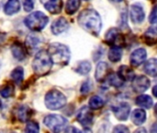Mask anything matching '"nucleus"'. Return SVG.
<instances>
[{
  "instance_id": "25",
  "label": "nucleus",
  "mask_w": 157,
  "mask_h": 133,
  "mask_svg": "<svg viewBox=\"0 0 157 133\" xmlns=\"http://www.w3.org/2000/svg\"><path fill=\"white\" fill-rule=\"evenodd\" d=\"M157 62L155 58H151L150 60H148L145 65H144V71L146 74L152 76V77H155L157 74L156 71Z\"/></svg>"
},
{
  "instance_id": "17",
  "label": "nucleus",
  "mask_w": 157,
  "mask_h": 133,
  "mask_svg": "<svg viewBox=\"0 0 157 133\" xmlns=\"http://www.w3.org/2000/svg\"><path fill=\"white\" fill-rule=\"evenodd\" d=\"M118 76L121 79V81H132L135 78L134 71L128 66H121L118 70Z\"/></svg>"
},
{
  "instance_id": "19",
  "label": "nucleus",
  "mask_w": 157,
  "mask_h": 133,
  "mask_svg": "<svg viewBox=\"0 0 157 133\" xmlns=\"http://www.w3.org/2000/svg\"><path fill=\"white\" fill-rule=\"evenodd\" d=\"M132 119L135 125L141 126L146 120V112L143 109H135L132 113Z\"/></svg>"
},
{
  "instance_id": "42",
  "label": "nucleus",
  "mask_w": 157,
  "mask_h": 133,
  "mask_svg": "<svg viewBox=\"0 0 157 133\" xmlns=\"http://www.w3.org/2000/svg\"><path fill=\"white\" fill-rule=\"evenodd\" d=\"M1 107H2V102L0 101V108H1Z\"/></svg>"
},
{
  "instance_id": "5",
  "label": "nucleus",
  "mask_w": 157,
  "mask_h": 133,
  "mask_svg": "<svg viewBox=\"0 0 157 133\" xmlns=\"http://www.w3.org/2000/svg\"><path fill=\"white\" fill-rule=\"evenodd\" d=\"M66 105V97L56 89H52L46 94L45 106L51 110H58Z\"/></svg>"
},
{
  "instance_id": "15",
  "label": "nucleus",
  "mask_w": 157,
  "mask_h": 133,
  "mask_svg": "<svg viewBox=\"0 0 157 133\" xmlns=\"http://www.w3.org/2000/svg\"><path fill=\"white\" fill-rule=\"evenodd\" d=\"M11 52H12L13 56L19 61L24 60L27 56L26 47L24 44H22L19 42H16L11 45Z\"/></svg>"
},
{
  "instance_id": "8",
  "label": "nucleus",
  "mask_w": 157,
  "mask_h": 133,
  "mask_svg": "<svg viewBox=\"0 0 157 133\" xmlns=\"http://www.w3.org/2000/svg\"><path fill=\"white\" fill-rule=\"evenodd\" d=\"M105 41L109 45H114V47H121L120 44L123 43V36L121 31L116 29H109L105 35Z\"/></svg>"
},
{
  "instance_id": "26",
  "label": "nucleus",
  "mask_w": 157,
  "mask_h": 133,
  "mask_svg": "<svg viewBox=\"0 0 157 133\" xmlns=\"http://www.w3.org/2000/svg\"><path fill=\"white\" fill-rule=\"evenodd\" d=\"M109 59L111 61V62H119L121 57H122V50L121 47H112L110 48V50L109 51Z\"/></svg>"
},
{
  "instance_id": "27",
  "label": "nucleus",
  "mask_w": 157,
  "mask_h": 133,
  "mask_svg": "<svg viewBox=\"0 0 157 133\" xmlns=\"http://www.w3.org/2000/svg\"><path fill=\"white\" fill-rule=\"evenodd\" d=\"M10 77H11L13 81H15L16 83L19 84L23 81V79H24V69H23V68L22 67L15 68L11 71Z\"/></svg>"
},
{
  "instance_id": "33",
  "label": "nucleus",
  "mask_w": 157,
  "mask_h": 133,
  "mask_svg": "<svg viewBox=\"0 0 157 133\" xmlns=\"http://www.w3.org/2000/svg\"><path fill=\"white\" fill-rule=\"evenodd\" d=\"M92 88H93V84H92L91 81L87 80V81H86L82 84L81 90H80V91H81L82 94H88V93L92 90Z\"/></svg>"
},
{
  "instance_id": "38",
  "label": "nucleus",
  "mask_w": 157,
  "mask_h": 133,
  "mask_svg": "<svg viewBox=\"0 0 157 133\" xmlns=\"http://www.w3.org/2000/svg\"><path fill=\"white\" fill-rule=\"evenodd\" d=\"M134 133H147V131H146V130L144 128H140V129L136 130Z\"/></svg>"
},
{
  "instance_id": "34",
  "label": "nucleus",
  "mask_w": 157,
  "mask_h": 133,
  "mask_svg": "<svg viewBox=\"0 0 157 133\" xmlns=\"http://www.w3.org/2000/svg\"><path fill=\"white\" fill-rule=\"evenodd\" d=\"M113 133H130V130L124 125H118L114 128Z\"/></svg>"
},
{
  "instance_id": "28",
  "label": "nucleus",
  "mask_w": 157,
  "mask_h": 133,
  "mask_svg": "<svg viewBox=\"0 0 157 133\" xmlns=\"http://www.w3.org/2000/svg\"><path fill=\"white\" fill-rule=\"evenodd\" d=\"M81 2L79 0H71V1H67L66 6H65V10L66 13L69 15H73L75 14L78 8L80 7Z\"/></svg>"
},
{
  "instance_id": "41",
  "label": "nucleus",
  "mask_w": 157,
  "mask_h": 133,
  "mask_svg": "<svg viewBox=\"0 0 157 133\" xmlns=\"http://www.w3.org/2000/svg\"><path fill=\"white\" fill-rule=\"evenodd\" d=\"M156 86H155L154 87V89H153V94H154V96L155 97H157V95H156Z\"/></svg>"
},
{
  "instance_id": "30",
  "label": "nucleus",
  "mask_w": 157,
  "mask_h": 133,
  "mask_svg": "<svg viewBox=\"0 0 157 133\" xmlns=\"http://www.w3.org/2000/svg\"><path fill=\"white\" fill-rule=\"evenodd\" d=\"M15 94V87L12 83H7L2 89L0 90V94L4 98H9L12 97Z\"/></svg>"
},
{
  "instance_id": "39",
  "label": "nucleus",
  "mask_w": 157,
  "mask_h": 133,
  "mask_svg": "<svg viewBox=\"0 0 157 133\" xmlns=\"http://www.w3.org/2000/svg\"><path fill=\"white\" fill-rule=\"evenodd\" d=\"M156 123H155L154 125H153V127H152V129H151V131H150V133H156Z\"/></svg>"
},
{
  "instance_id": "37",
  "label": "nucleus",
  "mask_w": 157,
  "mask_h": 133,
  "mask_svg": "<svg viewBox=\"0 0 157 133\" xmlns=\"http://www.w3.org/2000/svg\"><path fill=\"white\" fill-rule=\"evenodd\" d=\"M81 131L78 130V129H76V128H75V127H68L66 130H65V133H80Z\"/></svg>"
},
{
  "instance_id": "10",
  "label": "nucleus",
  "mask_w": 157,
  "mask_h": 133,
  "mask_svg": "<svg viewBox=\"0 0 157 133\" xmlns=\"http://www.w3.org/2000/svg\"><path fill=\"white\" fill-rule=\"evenodd\" d=\"M150 85H151L150 80L146 76H144V75L135 77L134 80L132 81V88L134 92L138 94H143L145 91H147Z\"/></svg>"
},
{
  "instance_id": "2",
  "label": "nucleus",
  "mask_w": 157,
  "mask_h": 133,
  "mask_svg": "<svg viewBox=\"0 0 157 133\" xmlns=\"http://www.w3.org/2000/svg\"><path fill=\"white\" fill-rule=\"evenodd\" d=\"M47 52L52 63H55L61 66H65L70 61V57H71L70 49L65 44H59V43L52 44H50Z\"/></svg>"
},
{
  "instance_id": "32",
  "label": "nucleus",
  "mask_w": 157,
  "mask_h": 133,
  "mask_svg": "<svg viewBox=\"0 0 157 133\" xmlns=\"http://www.w3.org/2000/svg\"><path fill=\"white\" fill-rule=\"evenodd\" d=\"M25 133H40V126L34 121H29L25 128Z\"/></svg>"
},
{
  "instance_id": "1",
  "label": "nucleus",
  "mask_w": 157,
  "mask_h": 133,
  "mask_svg": "<svg viewBox=\"0 0 157 133\" xmlns=\"http://www.w3.org/2000/svg\"><path fill=\"white\" fill-rule=\"evenodd\" d=\"M79 25L87 32L98 36L102 28V21L99 14L93 8L83 10L78 16Z\"/></svg>"
},
{
  "instance_id": "12",
  "label": "nucleus",
  "mask_w": 157,
  "mask_h": 133,
  "mask_svg": "<svg viewBox=\"0 0 157 133\" xmlns=\"http://www.w3.org/2000/svg\"><path fill=\"white\" fill-rule=\"evenodd\" d=\"M68 28H69L68 20L63 17H60L52 22V32L55 35H59V34L64 32L65 31H67Z\"/></svg>"
},
{
  "instance_id": "4",
  "label": "nucleus",
  "mask_w": 157,
  "mask_h": 133,
  "mask_svg": "<svg viewBox=\"0 0 157 133\" xmlns=\"http://www.w3.org/2000/svg\"><path fill=\"white\" fill-rule=\"evenodd\" d=\"M48 21V17L40 11L32 12L31 14L27 16L24 20L25 25L32 31H40L45 28Z\"/></svg>"
},
{
  "instance_id": "6",
  "label": "nucleus",
  "mask_w": 157,
  "mask_h": 133,
  "mask_svg": "<svg viewBox=\"0 0 157 133\" xmlns=\"http://www.w3.org/2000/svg\"><path fill=\"white\" fill-rule=\"evenodd\" d=\"M44 125L53 133H60L63 131L68 123L67 119L60 115H48L43 120Z\"/></svg>"
},
{
  "instance_id": "21",
  "label": "nucleus",
  "mask_w": 157,
  "mask_h": 133,
  "mask_svg": "<svg viewBox=\"0 0 157 133\" xmlns=\"http://www.w3.org/2000/svg\"><path fill=\"white\" fill-rule=\"evenodd\" d=\"M135 103L137 106L146 108V109L152 108V106L154 105L153 99L149 95H146V94H142V95L138 96L135 100Z\"/></svg>"
},
{
  "instance_id": "29",
  "label": "nucleus",
  "mask_w": 157,
  "mask_h": 133,
  "mask_svg": "<svg viewBox=\"0 0 157 133\" xmlns=\"http://www.w3.org/2000/svg\"><path fill=\"white\" fill-rule=\"evenodd\" d=\"M103 106H104V101L98 95H94L89 100V108L93 110L100 109L101 107H103Z\"/></svg>"
},
{
  "instance_id": "36",
  "label": "nucleus",
  "mask_w": 157,
  "mask_h": 133,
  "mask_svg": "<svg viewBox=\"0 0 157 133\" xmlns=\"http://www.w3.org/2000/svg\"><path fill=\"white\" fill-rule=\"evenodd\" d=\"M23 6H24V10L27 12H29L33 9L34 6V2L33 1H24L23 2Z\"/></svg>"
},
{
  "instance_id": "23",
  "label": "nucleus",
  "mask_w": 157,
  "mask_h": 133,
  "mask_svg": "<svg viewBox=\"0 0 157 133\" xmlns=\"http://www.w3.org/2000/svg\"><path fill=\"white\" fill-rule=\"evenodd\" d=\"M31 112L32 111L28 106H21L17 110V118L18 120H20L22 122H25L29 118V117L31 115Z\"/></svg>"
},
{
  "instance_id": "3",
  "label": "nucleus",
  "mask_w": 157,
  "mask_h": 133,
  "mask_svg": "<svg viewBox=\"0 0 157 133\" xmlns=\"http://www.w3.org/2000/svg\"><path fill=\"white\" fill-rule=\"evenodd\" d=\"M52 65L53 63L47 50L39 51L34 56V59L32 61V69L34 72L39 76L47 75L51 71Z\"/></svg>"
},
{
  "instance_id": "11",
  "label": "nucleus",
  "mask_w": 157,
  "mask_h": 133,
  "mask_svg": "<svg viewBox=\"0 0 157 133\" xmlns=\"http://www.w3.org/2000/svg\"><path fill=\"white\" fill-rule=\"evenodd\" d=\"M147 56V53L146 50L144 48H138L136 50H134L130 57V61L132 66L133 67H139L140 65H142Z\"/></svg>"
},
{
  "instance_id": "24",
  "label": "nucleus",
  "mask_w": 157,
  "mask_h": 133,
  "mask_svg": "<svg viewBox=\"0 0 157 133\" xmlns=\"http://www.w3.org/2000/svg\"><path fill=\"white\" fill-rule=\"evenodd\" d=\"M91 69H92L91 62L88 60H83V61L78 63V65L75 70L80 75H86L90 72Z\"/></svg>"
},
{
  "instance_id": "9",
  "label": "nucleus",
  "mask_w": 157,
  "mask_h": 133,
  "mask_svg": "<svg viewBox=\"0 0 157 133\" xmlns=\"http://www.w3.org/2000/svg\"><path fill=\"white\" fill-rule=\"evenodd\" d=\"M112 111L117 119L121 121H126L131 113V106L127 103H121L120 105L114 106Z\"/></svg>"
},
{
  "instance_id": "14",
  "label": "nucleus",
  "mask_w": 157,
  "mask_h": 133,
  "mask_svg": "<svg viewBox=\"0 0 157 133\" xmlns=\"http://www.w3.org/2000/svg\"><path fill=\"white\" fill-rule=\"evenodd\" d=\"M109 75V68L106 62H99L96 69V80L99 82H103Z\"/></svg>"
},
{
  "instance_id": "13",
  "label": "nucleus",
  "mask_w": 157,
  "mask_h": 133,
  "mask_svg": "<svg viewBox=\"0 0 157 133\" xmlns=\"http://www.w3.org/2000/svg\"><path fill=\"white\" fill-rule=\"evenodd\" d=\"M145 14L144 8L139 5H132L131 6V19L133 23L139 24L144 20Z\"/></svg>"
},
{
  "instance_id": "7",
  "label": "nucleus",
  "mask_w": 157,
  "mask_h": 133,
  "mask_svg": "<svg viewBox=\"0 0 157 133\" xmlns=\"http://www.w3.org/2000/svg\"><path fill=\"white\" fill-rule=\"evenodd\" d=\"M76 119L83 127H85L86 129H88L93 124L94 115H93V113L89 107L84 106L78 111L77 116H76Z\"/></svg>"
},
{
  "instance_id": "16",
  "label": "nucleus",
  "mask_w": 157,
  "mask_h": 133,
  "mask_svg": "<svg viewBox=\"0 0 157 133\" xmlns=\"http://www.w3.org/2000/svg\"><path fill=\"white\" fill-rule=\"evenodd\" d=\"M42 43V38L37 33H30L27 36L25 41V47L29 50H35Z\"/></svg>"
},
{
  "instance_id": "22",
  "label": "nucleus",
  "mask_w": 157,
  "mask_h": 133,
  "mask_svg": "<svg viewBox=\"0 0 157 133\" xmlns=\"http://www.w3.org/2000/svg\"><path fill=\"white\" fill-rule=\"evenodd\" d=\"M156 29L155 27H151L149 28L144 35V42L148 44V45H154L156 44Z\"/></svg>"
},
{
  "instance_id": "35",
  "label": "nucleus",
  "mask_w": 157,
  "mask_h": 133,
  "mask_svg": "<svg viewBox=\"0 0 157 133\" xmlns=\"http://www.w3.org/2000/svg\"><path fill=\"white\" fill-rule=\"evenodd\" d=\"M149 20L152 24H155L157 20V7L156 6H154L151 14H150V17H149Z\"/></svg>"
},
{
  "instance_id": "40",
  "label": "nucleus",
  "mask_w": 157,
  "mask_h": 133,
  "mask_svg": "<svg viewBox=\"0 0 157 133\" xmlns=\"http://www.w3.org/2000/svg\"><path fill=\"white\" fill-rule=\"evenodd\" d=\"M80 133H92V131L89 129H85V130H83Z\"/></svg>"
},
{
  "instance_id": "31",
  "label": "nucleus",
  "mask_w": 157,
  "mask_h": 133,
  "mask_svg": "<svg viewBox=\"0 0 157 133\" xmlns=\"http://www.w3.org/2000/svg\"><path fill=\"white\" fill-rule=\"evenodd\" d=\"M107 79H108L109 83L111 86L115 87V88H120V87H121L122 84H123V81H122L121 79L118 76V74H116V73L109 74V75L108 76Z\"/></svg>"
},
{
  "instance_id": "20",
  "label": "nucleus",
  "mask_w": 157,
  "mask_h": 133,
  "mask_svg": "<svg viewBox=\"0 0 157 133\" xmlns=\"http://www.w3.org/2000/svg\"><path fill=\"white\" fill-rule=\"evenodd\" d=\"M20 9V3L17 0H11L6 3L4 6V11L6 15L11 16L13 14H16Z\"/></svg>"
},
{
  "instance_id": "18",
  "label": "nucleus",
  "mask_w": 157,
  "mask_h": 133,
  "mask_svg": "<svg viewBox=\"0 0 157 133\" xmlns=\"http://www.w3.org/2000/svg\"><path fill=\"white\" fill-rule=\"evenodd\" d=\"M63 1L60 0H52V1H48L45 3L44 6L45 8L52 14H59L62 11L63 8Z\"/></svg>"
}]
</instances>
